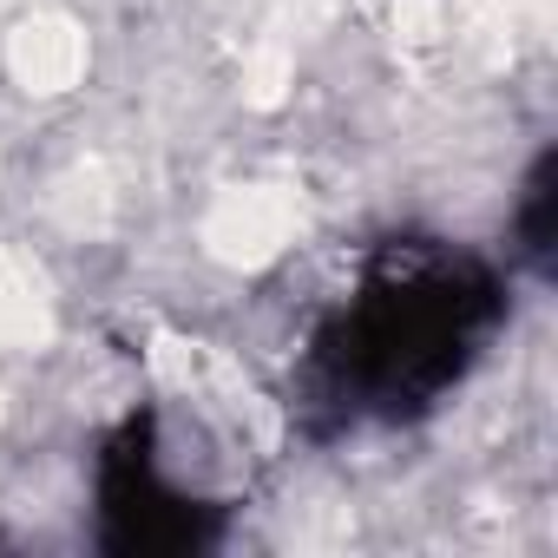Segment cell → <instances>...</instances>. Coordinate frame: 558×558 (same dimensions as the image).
<instances>
[{
    "mask_svg": "<svg viewBox=\"0 0 558 558\" xmlns=\"http://www.w3.org/2000/svg\"><path fill=\"white\" fill-rule=\"evenodd\" d=\"M512 256L551 283L558 269V145H545L519 184V204H512Z\"/></svg>",
    "mask_w": 558,
    "mask_h": 558,
    "instance_id": "cell-3",
    "label": "cell"
},
{
    "mask_svg": "<svg viewBox=\"0 0 558 558\" xmlns=\"http://www.w3.org/2000/svg\"><path fill=\"white\" fill-rule=\"evenodd\" d=\"M512 296L506 269L434 230L368 243L342 303L303 342L290 414L310 440H355L427 421L493 349Z\"/></svg>",
    "mask_w": 558,
    "mask_h": 558,
    "instance_id": "cell-1",
    "label": "cell"
},
{
    "mask_svg": "<svg viewBox=\"0 0 558 558\" xmlns=\"http://www.w3.org/2000/svg\"><path fill=\"white\" fill-rule=\"evenodd\" d=\"M99 545L112 558H191L223 545V506L171 486L158 453V408H132L106 427L93 460Z\"/></svg>",
    "mask_w": 558,
    "mask_h": 558,
    "instance_id": "cell-2",
    "label": "cell"
}]
</instances>
